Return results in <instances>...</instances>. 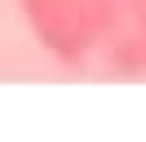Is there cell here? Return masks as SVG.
<instances>
[{
    "label": "cell",
    "mask_w": 146,
    "mask_h": 142,
    "mask_svg": "<svg viewBox=\"0 0 146 142\" xmlns=\"http://www.w3.org/2000/svg\"><path fill=\"white\" fill-rule=\"evenodd\" d=\"M128 13H133V27H137V40L146 44V0H128Z\"/></svg>",
    "instance_id": "7a4b0ae2"
},
{
    "label": "cell",
    "mask_w": 146,
    "mask_h": 142,
    "mask_svg": "<svg viewBox=\"0 0 146 142\" xmlns=\"http://www.w3.org/2000/svg\"><path fill=\"white\" fill-rule=\"evenodd\" d=\"M18 5L31 36L58 62H71V67H84L111 53L115 44L137 40L128 0H18Z\"/></svg>",
    "instance_id": "6da1fadb"
}]
</instances>
